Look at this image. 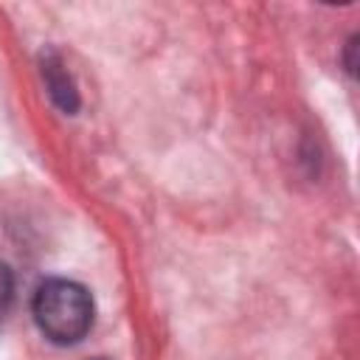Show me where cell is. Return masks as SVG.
I'll return each instance as SVG.
<instances>
[{
  "label": "cell",
  "mask_w": 360,
  "mask_h": 360,
  "mask_svg": "<svg viewBox=\"0 0 360 360\" xmlns=\"http://www.w3.org/2000/svg\"><path fill=\"white\" fill-rule=\"evenodd\" d=\"M39 332L59 346L79 343L93 326V295L70 278H48L37 287L31 301Z\"/></svg>",
  "instance_id": "6da1fadb"
},
{
  "label": "cell",
  "mask_w": 360,
  "mask_h": 360,
  "mask_svg": "<svg viewBox=\"0 0 360 360\" xmlns=\"http://www.w3.org/2000/svg\"><path fill=\"white\" fill-rule=\"evenodd\" d=\"M42 76H45V84H48V93H51L53 104H56L62 112L73 115L76 107H79V93H76L73 79L68 76V70L62 68V62H59L56 53L42 56Z\"/></svg>",
  "instance_id": "7a4b0ae2"
},
{
  "label": "cell",
  "mask_w": 360,
  "mask_h": 360,
  "mask_svg": "<svg viewBox=\"0 0 360 360\" xmlns=\"http://www.w3.org/2000/svg\"><path fill=\"white\" fill-rule=\"evenodd\" d=\"M11 292H14V281H11V270L0 262V323L8 312V304H11Z\"/></svg>",
  "instance_id": "3957f363"
},
{
  "label": "cell",
  "mask_w": 360,
  "mask_h": 360,
  "mask_svg": "<svg viewBox=\"0 0 360 360\" xmlns=\"http://www.w3.org/2000/svg\"><path fill=\"white\" fill-rule=\"evenodd\" d=\"M96 360H104V357H96Z\"/></svg>",
  "instance_id": "277c9868"
}]
</instances>
